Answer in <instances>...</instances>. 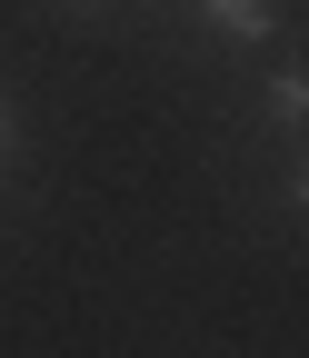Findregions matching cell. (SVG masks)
I'll use <instances>...</instances> for the list:
<instances>
[{
    "label": "cell",
    "mask_w": 309,
    "mask_h": 358,
    "mask_svg": "<svg viewBox=\"0 0 309 358\" xmlns=\"http://www.w3.org/2000/svg\"><path fill=\"white\" fill-rule=\"evenodd\" d=\"M200 10H210V30H230V40L270 30V0H200Z\"/></svg>",
    "instance_id": "obj_1"
},
{
    "label": "cell",
    "mask_w": 309,
    "mask_h": 358,
    "mask_svg": "<svg viewBox=\"0 0 309 358\" xmlns=\"http://www.w3.org/2000/svg\"><path fill=\"white\" fill-rule=\"evenodd\" d=\"M0 150H11V110H0Z\"/></svg>",
    "instance_id": "obj_3"
},
{
    "label": "cell",
    "mask_w": 309,
    "mask_h": 358,
    "mask_svg": "<svg viewBox=\"0 0 309 358\" xmlns=\"http://www.w3.org/2000/svg\"><path fill=\"white\" fill-rule=\"evenodd\" d=\"M299 110H309V90H299V70H280V80H270V120L299 129Z\"/></svg>",
    "instance_id": "obj_2"
}]
</instances>
